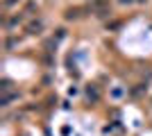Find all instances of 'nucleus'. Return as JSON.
<instances>
[{"label":"nucleus","instance_id":"f257e3e1","mask_svg":"<svg viewBox=\"0 0 152 136\" xmlns=\"http://www.w3.org/2000/svg\"><path fill=\"white\" fill-rule=\"evenodd\" d=\"M121 2H123V5H125V2H134V0H121Z\"/></svg>","mask_w":152,"mask_h":136}]
</instances>
